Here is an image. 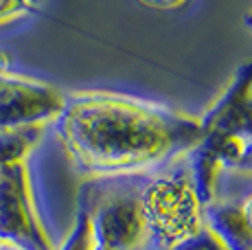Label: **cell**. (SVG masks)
<instances>
[{
	"label": "cell",
	"mask_w": 252,
	"mask_h": 250,
	"mask_svg": "<svg viewBox=\"0 0 252 250\" xmlns=\"http://www.w3.org/2000/svg\"><path fill=\"white\" fill-rule=\"evenodd\" d=\"M57 136L84 174H129L187 154L202 138L200 119L114 93L64 99Z\"/></svg>",
	"instance_id": "1"
},
{
	"label": "cell",
	"mask_w": 252,
	"mask_h": 250,
	"mask_svg": "<svg viewBox=\"0 0 252 250\" xmlns=\"http://www.w3.org/2000/svg\"><path fill=\"white\" fill-rule=\"evenodd\" d=\"M140 213L147 239L171 248L202 228V202L189 180L187 171L158 174L145 182L138 193Z\"/></svg>",
	"instance_id": "2"
},
{
	"label": "cell",
	"mask_w": 252,
	"mask_h": 250,
	"mask_svg": "<svg viewBox=\"0 0 252 250\" xmlns=\"http://www.w3.org/2000/svg\"><path fill=\"white\" fill-rule=\"evenodd\" d=\"M0 242L22 250H55L33 200L27 162L0 167Z\"/></svg>",
	"instance_id": "3"
},
{
	"label": "cell",
	"mask_w": 252,
	"mask_h": 250,
	"mask_svg": "<svg viewBox=\"0 0 252 250\" xmlns=\"http://www.w3.org/2000/svg\"><path fill=\"white\" fill-rule=\"evenodd\" d=\"M64 99L60 90L44 81L0 70V129L55 121Z\"/></svg>",
	"instance_id": "4"
},
{
	"label": "cell",
	"mask_w": 252,
	"mask_h": 250,
	"mask_svg": "<svg viewBox=\"0 0 252 250\" xmlns=\"http://www.w3.org/2000/svg\"><path fill=\"white\" fill-rule=\"evenodd\" d=\"M96 246L110 250H138L147 239V228L136 195H114L90 213Z\"/></svg>",
	"instance_id": "5"
},
{
	"label": "cell",
	"mask_w": 252,
	"mask_h": 250,
	"mask_svg": "<svg viewBox=\"0 0 252 250\" xmlns=\"http://www.w3.org/2000/svg\"><path fill=\"white\" fill-rule=\"evenodd\" d=\"M202 136L206 134H239L252 138V62L235 70L221 97L200 119Z\"/></svg>",
	"instance_id": "6"
},
{
	"label": "cell",
	"mask_w": 252,
	"mask_h": 250,
	"mask_svg": "<svg viewBox=\"0 0 252 250\" xmlns=\"http://www.w3.org/2000/svg\"><path fill=\"white\" fill-rule=\"evenodd\" d=\"M202 224L224 250H252V230L235 202L206 204L202 209Z\"/></svg>",
	"instance_id": "7"
},
{
	"label": "cell",
	"mask_w": 252,
	"mask_h": 250,
	"mask_svg": "<svg viewBox=\"0 0 252 250\" xmlns=\"http://www.w3.org/2000/svg\"><path fill=\"white\" fill-rule=\"evenodd\" d=\"M187 165H189L187 167L189 180H191L202 206L215 202L217 180H220V174H221V169H224V165H221V160L215 156V152L208 147V143L204 138H200V141L187 152Z\"/></svg>",
	"instance_id": "8"
},
{
	"label": "cell",
	"mask_w": 252,
	"mask_h": 250,
	"mask_svg": "<svg viewBox=\"0 0 252 250\" xmlns=\"http://www.w3.org/2000/svg\"><path fill=\"white\" fill-rule=\"evenodd\" d=\"M44 134V125H27V127L0 129V167L24 162Z\"/></svg>",
	"instance_id": "9"
},
{
	"label": "cell",
	"mask_w": 252,
	"mask_h": 250,
	"mask_svg": "<svg viewBox=\"0 0 252 250\" xmlns=\"http://www.w3.org/2000/svg\"><path fill=\"white\" fill-rule=\"evenodd\" d=\"M208 143L215 156L221 160L224 169H237L246 152V141L248 138L239 136V134H206L202 136Z\"/></svg>",
	"instance_id": "10"
},
{
	"label": "cell",
	"mask_w": 252,
	"mask_h": 250,
	"mask_svg": "<svg viewBox=\"0 0 252 250\" xmlns=\"http://www.w3.org/2000/svg\"><path fill=\"white\" fill-rule=\"evenodd\" d=\"M92 246H94V237H92L90 211L79 209L68 235H66V239L62 242V246L55 250H92Z\"/></svg>",
	"instance_id": "11"
},
{
	"label": "cell",
	"mask_w": 252,
	"mask_h": 250,
	"mask_svg": "<svg viewBox=\"0 0 252 250\" xmlns=\"http://www.w3.org/2000/svg\"><path fill=\"white\" fill-rule=\"evenodd\" d=\"M169 250H224V246H221V244L217 242L211 233H208L204 226H202L197 233H193L191 237L178 242L176 246H171Z\"/></svg>",
	"instance_id": "12"
},
{
	"label": "cell",
	"mask_w": 252,
	"mask_h": 250,
	"mask_svg": "<svg viewBox=\"0 0 252 250\" xmlns=\"http://www.w3.org/2000/svg\"><path fill=\"white\" fill-rule=\"evenodd\" d=\"M35 4L31 0H0V25L13 22L18 18L29 16L31 11H35Z\"/></svg>",
	"instance_id": "13"
},
{
	"label": "cell",
	"mask_w": 252,
	"mask_h": 250,
	"mask_svg": "<svg viewBox=\"0 0 252 250\" xmlns=\"http://www.w3.org/2000/svg\"><path fill=\"white\" fill-rule=\"evenodd\" d=\"M143 4L147 7H154V9H178L182 7L187 0H140Z\"/></svg>",
	"instance_id": "14"
},
{
	"label": "cell",
	"mask_w": 252,
	"mask_h": 250,
	"mask_svg": "<svg viewBox=\"0 0 252 250\" xmlns=\"http://www.w3.org/2000/svg\"><path fill=\"white\" fill-rule=\"evenodd\" d=\"M237 171H246V174H252V138L246 141V152L241 162L237 165Z\"/></svg>",
	"instance_id": "15"
},
{
	"label": "cell",
	"mask_w": 252,
	"mask_h": 250,
	"mask_svg": "<svg viewBox=\"0 0 252 250\" xmlns=\"http://www.w3.org/2000/svg\"><path fill=\"white\" fill-rule=\"evenodd\" d=\"M239 211H241V215H244V219H246V224H248V228L252 230V193L248 195V198L241 200Z\"/></svg>",
	"instance_id": "16"
},
{
	"label": "cell",
	"mask_w": 252,
	"mask_h": 250,
	"mask_svg": "<svg viewBox=\"0 0 252 250\" xmlns=\"http://www.w3.org/2000/svg\"><path fill=\"white\" fill-rule=\"evenodd\" d=\"M244 27L248 29V31L252 33V9H248V13L244 16Z\"/></svg>",
	"instance_id": "17"
},
{
	"label": "cell",
	"mask_w": 252,
	"mask_h": 250,
	"mask_svg": "<svg viewBox=\"0 0 252 250\" xmlns=\"http://www.w3.org/2000/svg\"><path fill=\"white\" fill-rule=\"evenodd\" d=\"M0 250H22V248L13 246V244H7V242H0Z\"/></svg>",
	"instance_id": "18"
},
{
	"label": "cell",
	"mask_w": 252,
	"mask_h": 250,
	"mask_svg": "<svg viewBox=\"0 0 252 250\" xmlns=\"http://www.w3.org/2000/svg\"><path fill=\"white\" fill-rule=\"evenodd\" d=\"M92 250H110V248H105V246H96V244H94V246H92Z\"/></svg>",
	"instance_id": "19"
},
{
	"label": "cell",
	"mask_w": 252,
	"mask_h": 250,
	"mask_svg": "<svg viewBox=\"0 0 252 250\" xmlns=\"http://www.w3.org/2000/svg\"><path fill=\"white\" fill-rule=\"evenodd\" d=\"M31 2H33V4H35V7H40V4H42V2H44V0H31Z\"/></svg>",
	"instance_id": "20"
}]
</instances>
